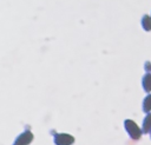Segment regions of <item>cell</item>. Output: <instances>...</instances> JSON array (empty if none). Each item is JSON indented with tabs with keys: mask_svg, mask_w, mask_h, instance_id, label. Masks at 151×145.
<instances>
[{
	"mask_svg": "<svg viewBox=\"0 0 151 145\" xmlns=\"http://www.w3.org/2000/svg\"><path fill=\"white\" fill-rule=\"evenodd\" d=\"M124 126H125V130L126 132L129 133L130 138L133 139V140H138L140 137H142V128L131 119H126L124 121Z\"/></svg>",
	"mask_w": 151,
	"mask_h": 145,
	"instance_id": "obj_1",
	"label": "cell"
},
{
	"mask_svg": "<svg viewBox=\"0 0 151 145\" xmlns=\"http://www.w3.org/2000/svg\"><path fill=\"white\" fill-rule=\"evenodd\" d=\"M33 138H34L33 133H32L31 131L26 130V131H24L22 133H20V134L15 138L13 145H29V144L33 141Z\"/></svg>",
	"mask_w": 151,
	"mask_h": 145,
	"instance_id": "obj_2",
	"label": "cell"
},
{
	"mask_svg": "<svg viewBox=\"0 0 151 145\" xmlns=\"http://www.w3.org/2000/svg\"><path fill=\"white\" fill-rule=\"evenodd\" d=\"M74 143V137L68 133H55L54 144L55 145H72Z\"/></svg>",
	"mask_w": 151,
	"mask_h": 145,
	"instance_id": "obj_3",
	"label": "cell"
},
{
	"mask_svg": "<svg viewBox=\"0 0 151 145\" xmlns=\"http://www.w3.org/2000/svg\"><path fill=\"white\" fill-rule=\"evenodd\" d=\"M142 86H143V88H144L145 92H147V93L151 92V72H146L143 75Z\"/></svg>",
	"mask_w": 151,
	"mask_h": 145,
	"instance_id": "obj_4",
	"label": "cell"
},
{
	"mask_svg": "<svg viewBox=\"0 0 151 145\" xmlns=\"http://www.w3.org/2000/svg\"><path fill=\"white\" fill-rule=\"evenodd\" d=\"M140 25L143 27L144 31L146 32H150L151 31V15L149 14H144L140 19Z\"/></svg>",
	"mask_w": 151,
	"mask_h": 145,
	"instance_id": "obj_5",
	"label": "cell"
},
{
	"mask_svg": "<svg viewBox=\"0 0 151 145\" xmlns=\"http://www.w3.org/2000/svg\"><path fill=\"white\" fill-rule=\"evenodd\" d=\"M150 130H151V112L146 113V116L143 120V126H142L143 133H149Z\"/></svg>",
	"mask_w": 151,
	"mask_h": 145,
	"instance_id": "obj_6",
	"label": "cell"
},
{
	"mask_svg": "<svg viewBox=\"0 0 151 145\" xmlns=\"http://www.w3.org/2000/svg\"><path fill=\"white\" fill-rule=\"evenodd\" d=\"M143 111L145 113L151 112V93H149L143 100Z\"/></svg>",
	"mask_w": 151,
	"mask_h": 145,
	"instance_id": "obj_7",
	"label": "cell"
},
{
	"mask_svg": "<svg viewBox=\"0 0 151 145\" xmlns=\"http://www.w3.org/2000/svg\"><path fill=\"white\" fill-rule=\"evenodd\" d=\"M144 70H145V72H151V61H145Z\"/></svg>",
	"mask_w": 151,
	"mask_h": 145,
	"instance_id": "obj_8",
	"label": "cell"
},
{
	"mask_svg": "<svg viewBox=\"0 0 151 145\" xmlns=\"http://www.w3.org/2000/svg\"><path fill=\"white\" fill-rule=\"evenodd\" d=\"M149 133H150V138H151V130H150V132H149Z\"/></svg>",
	"mask_w": 151,
	"mask_h": 145,
	"instance_id": "obj_9",
	"label": "cell"
}]
</instances>
